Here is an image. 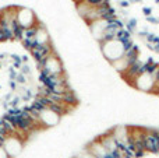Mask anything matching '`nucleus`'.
Here are the masks:
<instances>
[{
	"instance_id": "1",
	"label": "nucleus",
	"mask_w": 159,
	"mask_h": 158,
	"mask_svg": "<svg viewBox=\"0 0 159 158\" xmlns=\"http://www.w3.org/2000/svg\"><path fill=\"white\" fill-rule=\"evenodd\" d=\"M99 49H101L103 58L109 62V64L126 55V50H124L123 44H121L120 41H117V39L102 42V44H99Z\"/></svg>"
},
{
	"instance_id": "2",
	"label": "nucleus",
	"mask_w": 159,
	"mask_h": 158,
	"mask_svg": "<svg viewBox=\"0 0 159 158\" xmlns=\"http://www.w3.org/2000/svg\"><path fill=\"white\" fill-rule=\"evenodd\" d=\"M39 69V73H43V74H61V73H66L64 69L63 60L60 59V56L57 55V52H53L45 59L42 63L36 64Z\"/></svg>"
},
{
	"instance_id": "3",
	"label": "nucleus",
	"mask_w": 159,
	"mask_h": 158,
	"mask_svg": "<svg viewBox=\"0 0 159 158\" xmlns=\"http://www.w3.org/2000/svg\"><path fill=\"white\" fill-rule=\"evenodd\" d=\"M24 140H21L17 134H7L3 142V147L7 151V154L10 158H16L21 154V151L24 150Z\"/></svg>"
},
{
	"instance_id": "4",
	"label": "nucleus",
	"mask_w": 159,
	"mask_h": 158,
	"mask_svg": "<svg viewBox=\"0 0 159 158\" xmlns=\"http://www.w3.org/2000/svg\"><path fill=\"white\" fill-rule=\"evenodd\" d=\"M38 18H36L35 13L28 7H20L17 8V24L22 28V30H28L31 27H35Z\"/></svg>"
},
{
	"instance_id": "5",
	"label": "nucleus",
	"mask_w": 159,
	"mask_h": 158,
	"mask_svg": "<svg viewBox=\"0 0 159 158\" xmlns=\"http://www.w3.org/2000/svg\"><path fill=\"white\" fill-rule=\"evenodd\" d=\"M39 122L45 129L55 128L61 122V116L50 108H42L39 111Z\"/></svg>"
},
{
	"instance_id": "6",
	"label": "nucleus",
	"mask_w": 159,
	"mask_h": 158,
	"mask_svg": "<svg viewBox=\"0 0 159 158\" xmlns=\"http://www.w3.org/2000/svg\"><path fill=\"white\" fill-rule=\"evenodd\" d=\"M154 86H155L154 76L147 74V73L140 74L131 84L133 88L138 90V91H147V92H151V90L154 88Z\"/></svg>"
},
{
	"instance_id": "7",
	"label": "nucleus",
	"mask_w": 159,
	"mask_h": 158,
	"mask_svg": "<svg viewBox=\"0 0 159 158\" xmlns=\"http://www.w3.org/2000/svg\"><path fill=\"white\" fill-rule=\"evenodd\" d=\"M110 66H112L117 73H120V76H121L130 67V62L127 60L126 56H123V58H120V59H117V60L112 62V63H110Z\"/></svg>"
},
{
	"instance_id": "8",
	"label": "nucleus",
	"mask_w": 159,
	"mask_h": 158,
	"mask_svg": "<svg viewBox=\"0 0 159 158\" xmlns=\"http://www.w3.org/2000/svg\"><path fill=\"white\" fill-rule=\"evenodd\" d=\"M137 27H138V21L135 17H130V18L126 20V30L129 31V32L131 34H135V31H137Z\"/></svg>"
},
{
	"instance_id": "9",
	"label": "nucleus",
	"mask_w": 159,
	"mask_h": 158,
	"mask_svg": "<svg viewBox=\"0 0 159 158\" xmlns=\"http://www.w3.org/2000/svg\"><path fill=\"white\" fill-rule=\"evenodd\" d=\"M82 2L87 3V4L91 6V7H99V6H102L103 3L110 2V0H82Z\"/></svg>"
},
{
	"instance_id": "10",
	"label": "nucleus",
	"mask_w": 159,
	"mask_h": 158,
	"mask_svg": "<svg viewBox=\"0 0 159 158\" xmlns=\"http://www.w3.org/2000/svg\"><path fill=\"white\" fill-rule=\"evenodd\" d=\"M141 11H143V14L145 16V18L147 17H149V16H154V8H152L151 6H144Z\"/></svg>"
},
{
	"instance_id": "11",
	"label": "nucleus",
	"mask_w": 159,
	"mask_h": 158,
	"mask_svg": "<svg viewBox=\"0 0 159 158\" xmlns=\"http://www.w3.org/2000/svg\"><path fill=\"white\" fill-rule=\"evenodd\" d=\"M147 21H148L149 24H154V25H158L159 24V18H158V17H155V16L147 17Z\"/></svg>"
},
{
	"instance_id": "12",
	"label": "nucleus",
	"mask_w": 159,
	"mask_h": 158,
	"mask_svg": "<svg viewBox=\"0 0 159 158\" xmlns=\"http://www.w3.org/2000/svg\"><path fill=\"white\" fill-rule=\"evenodd\" d=\"M119 6H120V8H127L131 6V3L129 0H119Z\"/></svg>"
},
{
	"instance_id": "13",
	"label": "nucleus",
	"mask_w": 159,
	"mask_h": 158,
	"mask_svg": "<svg viewBox=\"0 0 159 158\" xmlns=\"http://www.w3.org/2000/svg\"><path fill=\"white\" fill-rule=\"evenodd\" d=\"M0 158H10V156L7 154V151L4 150L3 146H0Z\"/></svg>"
},
{
	"instance_id": "14",
	"label": "nucleus",
	"mask_w": 159,
	"mask_h": 158,
	"mask_svg": "<svg viewBox=\"0 0 159 158\" xmlns=\"http://www.w3.org/2000/svg\"><path fill=\"white\" fill-rule=\"evenodd\" d=\"M154 80H155V84L159 83V67H158L157 73H155V74H154Z\"/></svg>"
},
{
	"instance_id": "15",
	"label": "nucleus",
	"mask_w": 159,
	"mask_h": 158,
	"mask_svg": "<svg viewBox=\"0 0 159 158\" xmlns=\"http://www.w3.org/2000/svg\"><path fill=\"white\" fill-rule=\"evenodd\" d=\"M155 3H157V4H159V0H155Z\"/></svg>"
},
{
	"instance_id": "16",
	"label": "nucleus",
	"mask_w": 159,
	"mask_h": 158,
	"mask_svg": "<svg viewBox=\"0 0 159 158\" xmlns=\"http://www.w3.org/2000/svg\"><path fill=\"white\" fill-rule=\"evenodd\" d=\"M70 158H78V157H75V156H74V157H70Z\"/></svg>"
},
{
	"instance_id": "17",
	"label": "nucleus",
	"mask_w": 159,
	"mask_h": 158,
	"mask_svg": "<svg viewBox=\"0 0 159 158\" xmlns=\"http://www.w3.org/2000/svg\"><path fill=\"white\" fill-rule=\"evenodd\" d=\"M0 30H2V24H0Z\"/></svg>"
}]
</instances>
